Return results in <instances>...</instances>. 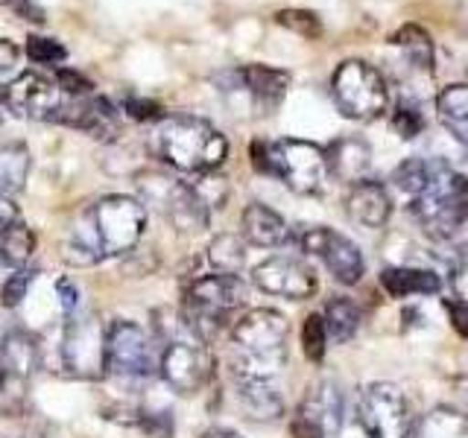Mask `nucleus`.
<instances>
[{"mask_svg":"<svg viewBox=\"0 0 468 438\" xmlns=\"http://www.w3.org/2000/svg\"><path fill=\"white\" fill-rule=\"evenodd\" d=\"M146 228V208L132 196H102L77 211L62 240V257L70 266H97L109 257L132 252Z\"/></svg>","mask_w":468,"mask_h":438,"instance_id":"obj_1","label":"nucleus"},{"mask_svg":"<svg viewBox=\"0 0 468 438\" xmlns=\"http://www.w3.org/2000/svg\"><path fill=\"white\" fill-rule=\"evenodd\" d=\"M290 325L282 313L255 307L234 318L229 328V365L231 377L272 380L287 362Z\"/></svg>","mask_w":468,"mask_h":438,"instance_id":"obj_2","label":"nucleus"},{"mask_svg":"<svg viewBox=\"0 0 468 438\" xmlns=\"http://www.w3.org/2000/svg\"><path fill=\"white\" fill-rule=\"evenodd\" d=\"M155 155L176 172L208 175L229 158V141L217 126L194 114H165L155 126Z\"/></svg>","mask_w":468,"mask_h":438,"instance_id":"obj_3","label":"nucleus"},{"mask_svg":"<svg viewBox=\"0 0 468 438\" xmlns=\"http://www.w3.org/2000/svg\"><path fill=\"white\" fill-rule=\"evenodd\" d=\"M410 216L428 237L448 243L468 216V179L442 161H433L428 182L410 199Z\"/></svg>","mask_w":468,"mask_h":438,"instance_id":"obj_4","label":"nucleus"},{"mask_svg":"<svg viewBox=\"0 0 468 438\" xmlns=\"http://www.w3.org/2000/svg\"><path fill=\"white\" fill-rule=\"evenodd\" d=\"M246 304V284L240 275L229 272H211L199 275L194 284L185 289L182 301V318L194 330V336L208 345L219 333L229 330L234 321L231 316Z\"/></svg>","mask_w":468,"mask_h":438,"instance_id":"obj_5","label":"nucleus"},{"mask_svg":"<svg viewBox=\"0 0 468 438\" xmlns=\"http://www.w3.org/2000/svg\"><path fill=\"white\" fill-rule=\"evenodd\" d=\"M252 164L261 172L275 175L278 182H284L299 196L322 193L331 175L325 150H319L311 141L296 138H284L275 143H252Z\"/></svg>","mask_w":468,"mask_h":438,"instance_id":"obj_6","label":"nucleus"},{"mask_svg":"<svg viewBox=\"0 0 468 438\" xmlns=\"http://www.w3.org/2000/svg\"><path fill=\"white\" fill-rule=\"evenodd\" d=\"M158 374L176 394L202 391L214 374V357L208 345L194 336L182 316L173 318L170 333H161Z\"/></svg>","mask_w":468,"mask_h":438,"instance_id":"obj_7","label":"nucleus"},{"mask_svg":"<svg viewBox=\"0 0 468 438\" xmlns=\"http://www.w3.org/2000/svg\"><path fill=\"white\" fill-rule=\"evenodd\" d=\"M141 204L155 208L167 223L182 234H199L211 223V208L202 199L197 184H187L167 172H141L138 175Z\"/></svg>","mask_w":468,"mask_h":438,"instance_id":"obj_8","label":"nucleus"},{"mask_svg":"<svg viewBox=\"0 0 468 438\" xmlns=\"http://www.w3.org/2000/svg\"><path fill=\"white\" fill-rule=\"evenodd\" d=\"M331 91L336 109L348 120L369 123L389 109V85L384 73L369 62H360V58H348L334 70Z\"/></svg>","mask_w":468,"mask_h":438,"instance_id":"obj_9","label":"nucleus"},{"mask_svg":"<svg viewBox=\"0 0 468 438\" xmlns=\"http://www.w3.org/2000/svg\"><path fill=\"white\" fill-rule=\"evenodd\" d=\"M158 354L153 336L129 318H117L106 328V374L114 380H150L158 371Z\"/></svg>","mask_w":468,"mask_h":438,"instance_id":"obj_10","label":"nucleus"},{"mask_svg":"<svg viewBox=\"0 0 468 438\" xmlns=\"http://www.w3.org/2000/svg\"><path fill=\"white\" fill-rule=\"evenodd\" d=\"M357 421L369 438H410L413 433V415L404 391L380 380L360 389Z\"/></svg>","mask_w":468,"mask_h":438,"instance_id":"obj_11","label":"nucleus"},{"mask_svg":"<svg viewBox=\"0 0 468 438\" xmlns=\"http://www.w3.org/2000/svg\"><path fill=\"white\" fill-rule=\"evenodd\" d=\"M62 362L80 380L106 377V328L94 313H73L65 321Z\"/></svg>","mask_w":468,"mask_h":438,"instance_id":"obj_12","label":"nucleus"},{"mask_svg":"<svg viewBox=\"0 0 468 438\" xmlns=\"http://www.w3.org/2000/svg\"><path fill=\"white\" fill-rule=\"evenodd\" d=\"M296 243L304 255H314L322 260V266L334 275V281L355 287L363 277V269H366L363 255L346 234L334 231L328 225H304L296 234Z\"/></svg>","mask_w":468,"mask_h":438,"instance_id":"obj_13","label":"nucleus"},{"mask_svg":"<svg viewBox=\"0 0 468 438\" xmlns=\"http://www.w3.org/2000/svg\"><path fill=\"white\" fill-rule=\"evenodd\" d=\"M62 88L38 70H24L0 85V106L21 120H50L62 109Z\"/></svg>","mask_w":468,"mask_h":438,"instance_id":"obj_14","label":"nucleus"},{"mask_svg":"<svg viewBox=\"0 0 468 438\" xmlns=\"http://www.w3.org/2000/svg\"><path fill=\"white\" fill-rule=\"evenodd\" d=\"M252 284L267 296H278L287 301H307L319 289L316 272L302 257L292 255H275L261 260L252 269Z\"/></svg>","mask_w":468,"mask_h":438,"instance_id":"obj_15","label":"nucleus"},{"mask_svg":"<svg viewBox=\"0 0 468 438\" xmlns=\"http://www.w3.org/2000/svg\"><path fill=\"white\" fill-rule=\"evenodd\" d=\"M53 123H62L70 129L85 131L88 138L97 141H109L117 135V126H121V111L112 106V99L106 97H73L65 99L62 109L56 111Z\"/></svg>","mask_w":468,"mask_h":438,"instance_id":"obj_16","label":"nucleus"},{"mask_svg":"<svg viewBox=\"0 0 468 438\" xmlns=\"http://www.w3.org/2000/svg\"><path fill=\"white\" fill-rule=\"evenodd\" d=\"M229 82L231 88H240L258 109L263 111H272L278 102L284 99L287 88H290V73L282 70V68H272V65H240L238 70L229 73Z\"/></svg>","mask_w":468,"mask_h":438,"instance_id":"obj_17","label":"nucleus"},{"mask_svg":"<svg viewBox=\"0 0 468 438\" xmlns=\"http://www.w3.org/2000/svg\"><path fill=\"white\" fill-rule=\"evenodd\" d=\"M346 214L360 228H384L392 214V196L389 190L375 179H360L348 184L346 193Z\"/></svg>","mask_w":468,"mask_h":438,"instance_id":"obj_18","label":"nucleus"},{"mask_svg":"<svg viewBox=\"0 0 468 438\" xmlns=\"http://www.w3.org/2000/svg\"><path fill=\"white\" fill-rule=\"evenodd\" d=\"M302 418H307L311 423L325 433V438H336L343 430V421H346V398H343V389L334 383V380H319L316 386L307 389L304 401L299 406Z\"/></svg>","mask_w":468,"mask_h":438,"instance_id":"obj_19","label":"nucleus"},{"mask_svg":"<svg viewBox=\"0 0 468 438\" xmlns=\"http://www.w3.org/2000/svg\"><path fill=\"white\" fill-rule=\"evenodd\" d=\"M325 158H328L331 175H336V179L346 182V184H355V182L366 179V172H369V167H372L369 143L357 135L334 141L325 150Z\"/></svg>","mask_w":468,"mask_h":438,"instance_id":"obj_20","label":"nucleus"},{"mask_svg":"<svg viewBox=\"0 0 468 438\" xmlns=\"http://www.w3.org/2000/svg\"><path fill=\"white\" fill-rule=\"evenodd\" d=\"M240 225H243V240L258 248H275L287 243L290 237V228L282 219V214H275L270 204H263V202L246 204Z\"/></svg>","mask_w":468,"mask_h":438,"instance_id":"obj_21","label":"nucleus"},{"mask_svg":"<svg viewBox=\"0 0 468 438\" xmlns=\"http://www.w3.org/2000/svg\"><path fill=\"white\" fill-rule=\"evenodd\" d=\"M234 394L246 418L252 421H278L284 415V401L270 380H243L234 377Z\"/></svg>","mask_w":468,"mask_h":438,"instance_id":"obj_22","label":"nucleus"},{"mask_svg":"<svg viewBox=\"0 0 468 438\" xmlns=\"http://www.w3.org/2000/svg\"><path fill=\"white\" fill-rule=\"evenodd\" d=\"M0 362L6 365V371L15 380H27L38 369L41 362V348L38 339L27 330H9L4 333V342H0Z\"/></svg>","mask_w":468,"mask_h":438,"instance_id":"obj_23","label":"nucleus"},{"mask_svg":"<svg viewBox=\"0 0 468 438\" xmlns=\"http://www.w3.org/2000/svg\"><path fill=\"white\" fill-rule=\"evenodd\" d=\"M380 284L392 298H410V296H436L442 281L431 269L416 266H387L380 272Z\"/></svg>","mask_w":468,"mask_h":438,"instance_id":"obj_24","label":"nucleus"},{"mask_svg":"<svg viewBox=\"0 0 468 438\" xmlns=\"http://www.w3.org/2000/svg\"><path fill=\"white\" fill-rule=\"evenodd\" d=\"M436 117L460 143H468V85H448L436 97Z\"/></svg>","mask_w":468,"mask_h":438,"instance_id":"obj_25","label":"nucleus"},{"mask_svg":"<svg viewBox=\"0 0 468 438\" xmlns=\"http://www.w3.org/2000/svg\"><path fill=\"white\" fill-rule=\"evenodd\" d=\"M413 438H468V412L453 406H436L413 427Z\"/></svg>","mask_w":468,"mask_h":438,"instance_id":"obj_26","label":"nucleus"},{"mask_svg":"<svg viewBox=\"0 0 468 438\" xmlns=\"http://www.w3.org/2000/svg\"><path fill=\"white\" fill-rule=\"evenodd\" d=\"M389 44L395 50H401L407 65L410 68H419L424 73H431L436 65V50H433V41L431 36L424 33L419 24H404L399 33L389 38Z\"/></svg>","mask_w":468,"mask_h":438,"instance_id":"obj_27","label":"nucleus"},{"mask_svg":"<svg viewBox=\"0 0 468 438\" xmlns=\"http://www.w3.org/2000/svg\"><path fill=\"white\" fill-rule=\"evenodd\" d=\"M29 167H33V161H29V150L24 143L0 146V196L12 199L15 193H21Z\"/></svg>","mask_w":468,"mask_h":438,"instance_id":"obj_28","label":"nucleus"},{"mask_svg":"<svg viewBox=\"0 0 468 438\" xmlns=\"http://www.w3.org/2000/svg\"><path fill=\"white\" fill-rule=\"evenodd\" d=\"M322 318H325V330L328 339L334 342H348L351 336L360 328V310L357 304L346 298V296H334L325 301V310H322Z\"/></svg>","mask_w":468,"mask_h":438,"instance_id":"obj_29","label":"nucleus"},{"mask_svg":"<svg viewBox=\"0 0 468 438\" xmlns=\"http://www.w3.org/2000/svg\"><path fill=\"white\" fill-rule=\"evenodd\" d=\"M36 252V234L24 219L18 225L0 231V263L12 269H24Z\"/></svg>","mask_w":468,"mask_h":438,"instance_id":"obj_30","label":"nucleus"},{"mask_svg":"<svg viewBox=\"0 0 468 438\" xmlns=\"http://www.w3.org/2000/svg\"><path fill=\"white\" fill-rule=\"evenodd\" d=\"M208 263L214 266V272L238 275L246 263V243L238 234H219L208 245Z\"/></svg>","mask_w":468,"mask_h":438,"instance_id":"obj_31","label":"nucleus"},{"mask_svg":"<svg viewBox=\"0 0 468 438\" xmlns=\"http://www.w3.org/2000/svg\"><path fill=\"white\" fill-rule=\"evenodd\" d=\"M431 167H433V161H424V158H407V161H401V164L395 167V172H392V187L401 190L407 199H413L419 190L424 187V182H428Z\"/></svg>","mask_w":468,"mask_h":438,"instance_id":"obj_32","label":"nucleus"},{"mask_svg":"<svg viewBox=\"0 0 468 438\" xmlns=\"http://www.w3.org/2000/svg\"><path fill=\"white\" fill-rule=\"evenodd\" d=\"M325 342H328L325 318H322V313H311V316L304 318V328H302L304 357L311 360V362H322V357H325Z\"/></svg>","mask_w":468,"mask_h":438,"instance_id":"obj_33","label":"nucleus"},{"mask_svg":"<svg viewBox=\"0 0 468 438\" xmlns=\"http://www.w3.org/2000/svg\"><path fill=\"white\" fill-rule=\"evenodd\" d=\"M27 56L36 65H62L68 58V47L62 41L48 38V36H29L27 38Z\"/></svg>","mask_w":468,"mask_h":438,"instance_id":"obj_34","label":"nucleus"},{"mask_svg":"<svg viewBox=\"0 0 468 438\" xmlns=\"http://www.w3.org/2000/svg\"><path fill=\"white\" fill-rule=\"evenodd\" d=\"M392 126L404 141H413L424 131V114L419 111L416 102L399 99V102H395V109H392Z\"/></svg>","mask_w":468,"mask_h":438,"instance_id":"obj_35","label":"nucleus"},{"mask_svg":"<svg viewBox=\"0 0 468 438\" xmlns=\"http://www.w3.org/2000/svg\"><path fill=\"white\" fill-rule=\"evenodd\" d=\"M36 281V272L29 269H15V275H9L4 287H0V307H6V310H15V307H21L29 287Z\"/></svg>","mask_w":468,"mask_h":438,"instance_id":"obj_36","label":"nucleus"},{"mask_svg":"<svg viewBox=\"0 0 468 438\" xmlns=\"http://www.w3.org/2000/svg\"><path fill=\"white\" fill-rule=\"evenodd\" d=\"M275 21L282 26H287V29H292V33L304 36V38H319L322 36V21L307 9H282L275 15Z\"/></svg>","mask_w":468,"mask_h":438,"instance_id":"obj_37","label":"nucleus"},{"mask_svg":"<svg viewBox=\"0 0 468 438\" xmlns=\"http://www.w3.org/2000/svg\"><path fill=\"white\" fill-rule=\"evenodd\" d=\"M56 85L62 88V94H68V97H91L94 94V82L73 68H56Z\"/></svg>","mask_w":468,"mask_h":438,"instance_id":"obj_38","label":"nucleus"},{"mask_svg":"<svg viewBox=\"0 0 468 438\" xmlns=\"http://www.w3.org/2000/svg\"><path fill=\"white\" fill-rule=\"evenodd\" d=\"M123 111L129 114V117H135V120H161V106L158 102H153V99H138V97H129L126 102H123Z\"/></svg>","mask_w":468,"mask_h":438,"instance_id":"obj_39","label":"nucleus"},{"mask_svg":"<svg viewBox=\"0 0 468 438\" xmlns=\"http://www.w3.org/2000/svg\"><path fill=\"white\" fill-rule=\"evenodd\" d=\"M0 6L15 12L24 21H33V24H44V21H48V18H44V9L36 4V0H0Z\"/></svg>","mask_w":468,"mask_h":438,"instance_id":"obj_40","label":"nucleus"},{"mask_svg":"<svg viewBox=\"0 0 468 438\" xmlns=\"http://www.w3.org/2000/svg\"><path fill=\"white\" fill-rule=\"evenodd\" d=\"M56 292H58V304H62L65 316L80 313V289H77V284L68 281V277H62V281H56Z\"/></svg>","mask_w":468,"mask_h":438,"instance_id":"obj_41","label":"nucleus"},{"mask_svg":"<svg viewBox=\"0 0 468 438\" xmlns=\"http://www.w3.org/2000/svg\"><path fill=\"white\" fill-rule=\"evenodd\" d=\"M445 310H448V318H451L453 330L468 339V304L460 301V298H451V301H445Z\"/></svg>","mask_w":468,"mask_h":438,"instance_id":"obj_42","label":"nucleus"},{"mask_svg":"<svg viewBox=\"0 0 468 438\" xmlns=\"http://www.w3.org/2000/svg\"><path fill=\"white\" fill-rule=\"evenodd\" d=\"M18 44L9 41V38H0V73H9L15 65H18Z\"/></svg>","mask_w":468,"mask_h":438,"instance_id":"obj_43","label":"nucleus"},{"mask_svg":"<svg viewBox=\"0 0 468 438\" xmlns=\"http://www.w3.org/2000/svg\"><path fill=\"white\" fill-rule=\"evenodd\" d=\"M290 435L292 438H325V433H322L316 423H311L307 418H302V415H296L292 418V423H290Z\"/></svg>","mask_w":468,"mask_h":438,"instance_id":"obj_44","label":"nucleus"},{"mask_svg":"<svg viewBox=\"0 0 468 438\" xmlns=\"http://www.w3.org/2000/svg\"><path fill=\"white\" fill-rule=\"evenodd\" d=\"M453 289H457V298L468 304V260H460V266L453 269Z\"/></svg>","mask_w":468,"mask_h":438,"instance_id":"obj_45","label":"nucleus"},{"mask_svg":"<svg viewBox=\"0 0 468 438\" xmlns=\"http://www.w3.org/2000/svg\"><path fill=\"white\" fill-rule=\"evenodd\" d=\"M448 243H453V248H457V255L463 252L460 260H468V216L463 219V225L457 228V234H453V237H451Z\"/></svg>","mask_w":468,"mask_h":438,"instance_id":"obj_46","label":"nucleus"},{"mask_svg":"<svg viewBox=\"0 0 468 438\" xmlns=\"http://www.w3.org/2000/svg\"><path fill=\"white\" fill-rule=\"evenodd\" d=\"M202 438H240L234 430H226V427H214L208 433H202Z\"/></svg>","mask_w":468,"mask_h":438,"instance_id":"obj_47","label":"nucleus"},{"mask_svg":"<svg viewBox=\"0 0 468 438\" xmlns=\"http://www.w3.org/2000/svg\"><path fill=\"white\" fill-rule=\"evenodd\" d=\"M9 380H12V374L6 371V365H4V362H0V391H4V389H6V383H9Z\"/></svg>","mask_w":468,"mask_h":438,"instance_id":"obj_48","label":"nucleus"},{"mask_svg":"<svg viewBox=\"0 0 468 438\" xmlns=\"http://www.w3.org/2000/svg\"><path fill=\"white\" fill-rule=\"evenodd\" d=\"M460 391H463V398L468 401V380H463V383H460Z\"/></svg>","mask_w":468,"mask_h":438,"instance_id":"obj_49","label":"nucleus"},{"mask_svg":"<svg viewBox=\"0 0 468 438\" xmlns=\"http://www.w3.org/2000/svg\"><path fill=\"white\" fill-rule=\"evenodd\" d=\"M0 438H41V435H0Z\"/></svg>","mask_w":468,"mask_h":438,"instance_id":"obj_50","label":"nucleus"}]
</instances>
